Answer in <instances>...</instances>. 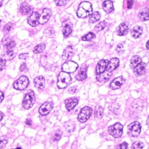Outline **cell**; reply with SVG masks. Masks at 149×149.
Segmentation results:
<instances>
[{"mask_svg": "<svg viewBox=\"0 0 149 149\" xmlns=\"http://www.w3.org/2000/svg\"><path fill=\"white\" fill-rule=\"evenodd\" d=\"M93 8L90 2L84 1L80 3L77 10V15L79 17L85 18L92 14Z\"/></svg>", "mask_w": 149, "mask_h": 149, "instance_id": "cell-1", "label": "cell"}, {"mask_svg": "<svg viewBox=\"0 0 149 149\" xmlns=\"http://www.w3.org/2000/svg\"><path fill=\"white\" fill-rule=\"evenodd\" d=\"M72 82V78L68 73L65 72H61L59 73L57 86L59 88H64L68 87Z\"/></svg>", "mask_w": 149, "mask_h": 149, "instance_id": "cell-2", "label": "cell"}, {"mask_svg": "<svg viewBox=\"0 0 149 149\" xmlns=\"http://www.w3.org/2000/svg\"><path fill=\"white\" fill-rule=\"evenodd\" d=\"M35 102V96L33 90H29L25 94L22 102V106L25 109L31 108Z\"/></svg>", "mask_w": 149, "mask_h": 149, "instance_id": "cell-3", "label": "cell"}, {"mask_svg": "<svg viewBox=\"0 0 149 149\" xmlns=\"http://www.w3.org/2000/svg\"><path fill=\"white\" fill-rule=\"evenodd\" d=\"M108 131L112 136L115 138L120 137L122 135L123 126L119 122L115 123L108 128Z\"/></svg>", "mask_w": 149, "mask_h": 149, "instance_id": "cell-4", "label": "cell"}, {"mask_svg": "<svg viewBox=\"0 0 149 149\" xmlns=\"http://www.w3.org/2000/svg\"><path fill=\"white\" fill-rule=\"evenodd\" d=\"M141 125L137 121L130 123L127 126V134L131 137H137L140 134Z\"/></svg>", "mask_w": 149, "mask_h": 149, "instance_id": "cell-5", "label": "cell"}, {"mask_svg": "<svg viewBox=\"0 0 149 149\" xmlns=\"http://www.w3.org/2000/svg\"><path fill=\"white\" fill-rule=\"evenodd\" d=\"M29 84V79L25 76H22L13 83V87L16 90H23L26 88Z\"/></svg>", "mask_w": 149, "mask_h": 149, "instance_id": "cell-6", "label": "cell"}, {"mask_svg": "<svg viewBox=\"0 0 149 149\" xmlns=\"http://www.w3.org/2000/svg\"><path fill=\"white\" fill-rule=\"evenodd\" d=\"M93 109L91 107H84L78 115V120L81 123L86 122L91 116Z\"/></svg>", "mask_w": 149, "mask_h": 149, "instance_id": "cell-7", "label": "cell"}, {"mask_svg": "<svg viewBox=\"0 0 149 149\" xmlns=\"http://www.w3.org/2000/svg\"><path fill=\"white\" fill-rule=\"evenodd\" d=\"M78 68V64L72 61H68L65 62L62 67L63 72L66 73H72L75 72Z\"/></svg>", "mask_w": 149, "mask_h": 149, "instance_id": "cell-8", "label": "cell"}, {"mask_svg": "<svg viewBox=\"0 0 149 149\" xmlns=\"http://www.w3.org/2000/svg\"><path fill=\"white\" fill-rule=\"evenodd\" d=\"M52 15V12L49 9L45 8L43 9L41 15L39 17V23L41 24H45Z\"/></svg>", "mask_w": 149, "mask_h": 149, "instance_id": "cell-9", "label": "cell"}, {"mask_svg": "<svg viewBox=\"0 0 149 149\" xmlns=\"http://www.w3.org/2000/svg\"><path fill=\"white\" fill-rule=\"evenodd\" d=\"M53 108V104L51 102L47 101L42 104L39 108V113L42 115H46L49 113Z\"/></svg>", "mask_w": 149, "mask_h": 149, "instance_id": "cell-10", "label": "cell"}, {"mask_svg": "<svg viewBox=\"0 0 149 149\" xmlns=\"http://www.w3.org/2000/svg\"><path fill=\"white\" fill-rule=\"evenodd\" d=\"M125 81V79L123 76L118 77L111 82L109 84V87L112 90L118 89L120 88L122 84H123Z\"/></svg>", "mask_w": 149, "mask_h": 149, "instance_id": "cell-11", "label": "cell"}, {"mask_svg": "<svg viewBox=\"0 0 149 149\" xmlns=\"http://www.w3.org/2000/svg\"><path fill=\"white\" fill-rule=\"evenodd\" d=\"M129 24L127 22H124L120 23L116 28V33L118 36H122L126 34L129 31Z\"/></svg>", "mask_w": 149, "mask_h": 149, "instance_id": "cell-12", "label": "cell"}, {"mask_svg": "<svg viewBox=\"0 0 149 149\" xmlns=\"http://www.w3.org/2000/svg\"><path fill=\"white\" fill-rule=\"evenodd\" d=\"M78 102L79 100L76 97H71L66 99L65 101V104L66 109L70 112L77 105Z\"/></svg>", "mask_w": 149, "mask_h": 149, "instance_id": "cell-13", "label": "cell"}, {"mask_svg": "<svg viewBox=\"0 0 149 149\" xmlns=\"http://www.w3.org/2000/svg\"><path fill=\"white\" fill-rule=\"evenodd\" d=\"M62 33L64 37L69 36L72 31V24L69 20H65L62 22Z\"/></svg>", "mask_w": 149, "mask_h": 149, "instance_id": "cell-14", "label": "cell"}, {"mask_svg": "<svg viewBox=\"0 0 149 149\" xmlns=\"http://www.w3.org/2000/svg\"><path fill=\"white\" fill-rule=\"evenodd\" d=\"M39 17H40V15L38 14V12H32L31 15L28 18L27 23L30 26L33 27H36L39 23Z\"/></svg>", "mask_w": 149, "mask_h": 149, "instance_id": "cell-15", "label": "cell"}, {"mask_svg": "<svg viewBox=\"0 0 149 149\" xmlns=\"http://www.w3.org/2000/svg\"><path fill=\"white\" fill-rule=\"evenodd\" d=\"M108 62L109 61L106 59L105 60L102 59V60H101L100 62H98L95 69V72L97 74L103 73L105 71V70L107 69V67L108 64Z\"/></svg>", "mask_w": 149, "mask_h": 149, "instance_id": "cell-16", "label": "cell"}, {"mask_svg": "<svg viewBox=\"0 0 149 149\" xmlns=\"http://www.w3.org/2000/svg\"><path fill=\"white\" fill-rule=\"evenodd\" d=\"M87 66L85 64H83L80 68L78 74L76 76V78L77 80L82 81L85 80L87 78Z\"/></svg>", "mask_w": 149, "mask_h": 149, "instance_id": "cell-17", "label": "cell"}, {"mask_svg": "<svg viewBox=\"0 0 149 149\" xmlns=\"http://www.w3.org/2000/svg\"><path fill=\"white\" fill-rule=\"evenodd\" d=\"M134 72L139 76L145 74L147 71L146 64L144 62H140L135 68H133Z\"/></svg>", "mask_w": 149, "mask_h": 149, "instance_id": "cell-18", "label": "cell"}, {"mask_svg": "<svg viewBox=\"0 0 149 149\" xmlns=\"http://www.w3.org/2000/svg\"><path fill=\"white\" fill-rule=\"evenodd\" d=\"M119 64V60L117 58H113L111 59L107 67V70L109 72H112L113 70L116 69Z\"/></svg>", "mask_w": 149, "mask_h": 149, "instance_id": "cell-19", "label": "cell"}, {"mask_svg": "<svg viewBox=\"0 0 149 149\" xmlns=\"http://www.w3.org/2000/svg\"><path fill=\"white\" fill-rule=\"evenodd\" d=\"M112 75V72H109L107 70L104 72L103 73L98 74L96 76L97 80L99 82H106L111 77Z\"/></svg>", "mask_w": 149, "mask_h": 149, "instance_id": "cell-20", "label": "cell"}, {"mask_svg": "<svg viewBox=\"0 0 149 149\" xmlns=\"http://www.w3.org/2000/svg\"><path fill=\"white\" fill-rule=\"evenodd\" d=\"M32 10H33V8L32 7L29 5L28 3H27L26 2H22L20 4V12L24 15H27L29 14H31L32 13Z\"/></svg>", "mask_w": 149, "mask_h": 149, "instance_id": "cell-21", "label": "cell"}, {"mask_svg": "<svg viewBox=\"0 0 149 149\" xmlns=\"http://www.w3.org/2000/svg\"><path fill=\"white\" fill-rule=\"evenodd\" d=\"M74 54V49L72 46L67 47L63 52L62 59L63 60H68Z\"/></svg>", "mask_w": 149, "mask_h": 149, "instance_id": "cell-22", "label": "cell"}, {"mask_svg": "<svg viewBox=\"0 0 149 149\" xmlns=\"http://www.w3.org/2000/svg\"><path fill=\"white\" fill-rule=\"evenodd\" d=\"M34 84L39 89H43L45 86V79L42 76L36 77L34 80Z\"/></svg>", "mask_w": 149, "mask_h": 149, "instance_id": "cell-23", "label": "cell"}, {"mask_svg": "<svg viewBox=\"0 0 149 149\" xmlns=\"http://www.w3.org/2000/svg\"><path fill=\"white\" fill-rule=\"evenodd\" d=\"M102 8L107 13H109L114 9L113 2L111 1H105L102 3Z\"/></svg>", "mask_w": 149, "mask_h": 149, "instance_id": "cell-24", "label": "cell"}, {"mask_svg": "<svg viewBox=\"0 0 149 149\" xmlns=\"http://www.w3.org/2000/svg\"><path fill=\"white\" fill-rule=\"evenodd\" d=\"M142 33L143 28L140 26H136L130 30L131 35L135 38L140 37L142 34Z\"/></svg>", "mask_w": 149, "mask_h": 149, "instance_id": "cell-25", "label": "cell"}, {"mask_svg": "<svg viewBox=\"0 0 149 149\" xmlns=\"http://www.w3.org/2000/svg\"><path fill=\"white\" fill-rule=\"evenodd\" d=\"M139 17L141 21H146L149 20V8H145L141 9L139 13Z\"/></svg>", "mask_w": 149, "mask_h": 149, "instance_id": "cell-26", "label": "cell"}, {"mask_svg": "<svg viewBox=\"0 0 149 149\" xmlns=\"http://www.w3.org/2000/svg\"><path fill=\"white\" fill-rule=\"evenodd\" d=\"M140 62H141V58L139 56L135 55L133 56L130 60V66L131 68H134Z\"/></svg>", "mask_w": 149, "mask_h": 149, "instance_id": "cell-27", "label": "cell"}, {"mask_svg": "<svg viewBox=\"0 0 149 149\" xmlns=\"http://www.w3.org/2000/svg\"><path fill=\"white\" fill-rule=\"evenodd\" d=\"M64 127L67 132H72L74 130L75 125L73 121L69 120L66 122L64 123Z\"/></svg>", "mask_w": 149, "mask_h": 149, "instance_id": "cell-28", "label": "cell"}, {"mask_svg": "<svg viewBox=\"0 0 149 149\" xmlns=\"http://www.w3.org/2000/svg\"><path fill=\"white\" fill-rule=\"evenodd\" d=\"M101 18V15L99 12H95L94 13H92V14L89 17V22L90 23H95L97 21H98Z\"/></svg>", "mask_w": 149, "mask_h": 149, "instance_id": "cell-29", "label": "cell"}, {"mask_svg": "<svg viewBox=\"0 0 149 149\" xmlns=\"http://www.w3.org/2000/svg\"><path fill=\"white\" fill-rule=\"evenodd\" d=\"M104 109L100 105H98L95 108V112H94V116L97 118L100 119L103 116L104 114Z\"/></svg>", "mask_w": 149, "mask_h": 149, "instance_id": "cell-30", "label": "cell"}, {"mask_svg": "<svg viewBox=\"0 0 149 149\" xmlns=\"http://www.w3.org/2000/svg\"><path fill=\"white\" fill-rule=\"evenodd\" d=\"M45 48V44L44 43H41L37 45H36L34 49H33V52L34 54H39L41 52H42Z\"/></svg>", "mask_w": 149, "mask_h": 149, "instance_id": "cell-31", "label": "cell"}, {"mask_svg": "<svg viewBox=\"0 0 149 149\" xmlns=\"http://www.w3.org/2000/svg\"><path fill=\"white\" fill-rule=\"evenodd\" d=\"M95 37V34L93 32H89L87 34H85L81 37L83 41H90L94 38Z\"/></svg>", "mask_w": 149, "mask_h": 149, "instance_id": "cell-32", "label": "cell"}, {"mask_svg": "<svg viewBox=\"0 0 149 149\" xmlns=\"http://www.w3.org/2000/svg\"><path fill=\"white\" fill-rule=\"evenodd\" d=\"M144 144L141 141H136L134 142L132 146V149H143Z\"/></svg>", "mask_w": 149, "mask_h": 149, "instance_id": "cell-33", "label": "cell"}, {"mask_svg": "<svg viewBox=\"0 0 149 149\" xmlns=\"http://www.w3.org/2000/svg\"><path fill=\"white\" fill-rule=\"evenodd\" d=\"M107 23L105 21H101L95 26V29L97 31H101L107 26Z\"/></svg>", "mask_w": 149, "mask_h": 149, "instance_id": "cell-34", "label": "cell"}, {"mask_svg": "<svg viewBox=\"0 0 149 149\" xmlns=\"http://www.w3.org/2000/svg\"><path fill=\"white\" fill-rule=\"evenodd\" d=\"M8 138L5 136H2L0 137V148H3L5 147L8 143Z\"/></svg>", "mask_w": 149, "mask_h": 149, "instance_id": "cell-35", "label": "cell"}, {"mask_svg": "<svg viewBox=\"0 0 149 149\" xmlns=\"http://www.w3.org/2000/svg\"><path fill=\"white\" fill-rule=\"evenodd\" d=\"M44 33L45 36H48V37H52V35H54V30H52V29L50 28V27H48L47 29H46L44 31Z\"/></svg>", "mask_w": 149, "mask_h": 149, "instance_id": "cell-36", "label": "cell"}, {"mask_svg": "<svg viewBox=\"0 0 149 149\" xmlns=\"http://www.w3.org/2000/svg\"><path fill=\"white\" fill-rule=\"evenodd\" d=\"M68 0H55V3L58 6H65Z\"/></svg>", "mask_w": 149, "mask_h": 149, "instance_id": "cell-37", "label": "cell"}, {"mask_svg": "<svg viewBox=\"0 0 149 149\" xmlns=\"http://www.w3.org/2000/svg\"><path fill=\"white\" fill-rule=\"evenodd\" d=\"M61 134H62V132L61 131H59V130H58L55 133V135L54 136V141L59 140L60 139L61 137Z\"/></svg>", "mask_w": 149, "mask_h": 149, "instance_id": "cell-38", "label": "cell"}, {"mask_svg": "<svg viewBox=\"0 0 149 149\" xmlns=\"http://www.w3.org/2000/svg\"><path fill=\"white\" fill-rule=\"evenodd\" d=\"M116 51L119 54H122L124 52V49H123V46L122 45V44H119L117 45V48H116Z\"/></svg>", "mask_w": 149, "mask_h": 149, "instance_id": "cell-39", "label": "cell"}, {"mask_svg": "<svg viewBox=\"0 0 149 149\" xmlns=\"http://www.w3.org/2000/svg\"><path fill=\"white\" fill-rule=\"evenodd\" d=\"M128 147V144L126 142H123L119 144L117 147V149H127Z\"/></svg>", "mask_w": 149, "mask_h": 149, "instance_id": "cell-40", "label": "cell"}, {"mask_svg": "<svg viewBox=\"0 0 149 149\" xmlns=\"http://www.w3.org/2000/svg\"><path fill=\"white\" fill-rule=\"evenodd\" d=\"M12 27V24L11 23H9L6 24L4 26V27H3V31H5L6 33L9 32V31L10 30Z\"/></svg>", "mask_w": 149, "mask_h": 149, "instance_id": "cell-41", "label": "cell"}, {"mask_svg": "<svg viewBox=\"0 0 149 149\" xmlns=\"http://www.w3.org/2000/svg\"><path fill=\"white\" fill-rule=\"evenodd\" d=\"M6 65V61L0 58V71H1L5 66Z\"/></svg>", "mask_w": 149, "mask_h": 149, "instance_id": "cell-42", "label": "cell"}, {"mask_svg": "<svg viewBox=\"0 0 149 149\" xmlns=\"http://www.w3.org/2000/svg\"><path fill=\"white\" fill-rule=\"evenodd\" d=\"M134 3V0H127V7L128 9L132 8Z\"/></svg>", "mask_w": 149, "mask_h": 149, "instance_id": "cell-43", "label": "cell"}, {"mask_svg": "<svg viewBox=\"0 0 149 149\" xmlns=\"http://www.w3.org/2000/svg\"><path fill=\"white\" fill-rule=\"evenodd\" d=\"M69 92L71 94H74L75 93L77 90V86H73V87H71L70 88H69Z\"/></svg>", "mask_w": 149, "mask_h": 149, "instance_id": "cell-44", "label": "cell"}, {"mask_svg": "<svg viewBox=\"0 0 149 149\" xmlns=\"http://www.w3.org/2000/svg\"><path fill=\"white\" fill-rule=\"evenodd\" d=\"M28 54L27 53H24V54H21L19 55V58L20 59H26L28 58Z\"/></svg>", "mask_w": 149, "mask_h": 149, "instance_id": "cell-45", "label": "cell"}, {"mask_svg": "<svg viewBox=\"0 0 149 149\" xmlns=\"http://www.w3.org/2000/svg\"><path fill=\"white\" fill-rule=\"evenodd\" d=\"M26 69V64L25 63H22L20 66V68H19V70L20 71L22 72L23 70H24L25 69Z\"/></svg>", "mask_w": 149, "mask_h": 149, "instance_id": "cell-46", "label": "cell"}, {"mask_svg": "<svg viewBox=\"0 0 149 149\" xmlns=\"http://www.w3.org/2000/svg\"><path fill=\"white\" fill-rule=\"evenodd\" d=\"M25 123H26V125H29V126H31V123H32V122H31V119H26V120Z\"/></svg>", "mask_w": 149, "mask_h": 149, "instance_id": "cell-47", "label": "cell"}, {"mask_svg": "<svg viewBox=\"0 0 149 149\" xmlns=\"http://www.w3.org/2000/svg\"><path fill=\"white\" fill-rule=\"evenodd\" d=\"M3 99V94L2 91H0V103L2 101Z\"/></svg>", "mask_w": 149, "mask_h": 149, "instance_id": "cell-48", "label": "cell"}, {"mask_svg": "<svg viewBox=\"0 0 149 149\" xmlns=\"http://www.w3.org/2000/svg\"><path fill=\"white\" fill-rule=\"evenodd\" d=\"M3 113L0 111V121L3 118Z\"/></svg>", "mask_w": 149, "mask_h": 149, "instance_id": "cell-49", "label": "cell"}, {"mask_svg": "<svg viewBox=\"0 0 149 149\" xmlns=\"http://www.w3.org/2000/svg\"><path fill=\"white\" fill-rule=\"evenodd\" d=\"M146 48L148 49H149V40L147 42V43H146Z\"/></svg>", "mask_w": 149, "mask_h": 149, "instance_id": "cell-50", "label": "cell"}, {"mask_svg": "<svg viewBox=\"0 0 149 149\" xmlns=\"http://www.w3.org/2000/svg\"><path fill=\"white\" fill-rule=\"evenodd\" d=\"M147 125L148 127H149V116L148 117V118H147Z\"/></svg>", "mask_w": 149, "mask_h": 149, "instance_id": "cell-51", "label": "cell"}, {"mask_svg": "<svg viewBox=\"0 0 149 149\" xmlns=\"http://www.w3.org/2000/svg\"><path fill=\"white\" fill-rule=\"evenodd\" d=\"M15 149H21V148H20V147H17V148H15Z\"/></svg>", "mask_w": 149, "mask_h": 149, "instance_id": "cell-52", "label": "cell"}, {"mask_svg": "<svg viewBox=\"0 0 149 149\" xmlns=\"http://www.w3.org/2000/svg\"><path fill=\"white\" fill-rule=\"evenodd\" d=\"M1 26V20H0V27Z\"/></svg>", "mask_w": 149, "mask_h": 149, "instance_id": "cell-53", "label": "cell"}]
</instances>
